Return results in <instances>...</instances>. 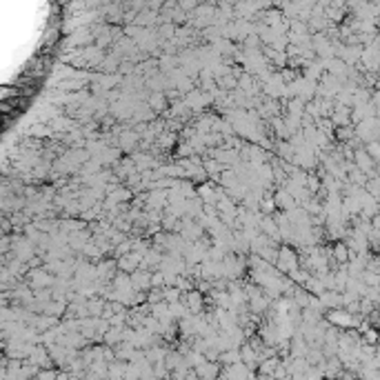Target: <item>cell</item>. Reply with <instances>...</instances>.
I'll use <instances>...</instances> for the list:
<instances>
[{
    "instance_id": "obj_8",
    "label": "cell",
    "mask_w": 380,
    "mask_h": 380,
    "mask_svg": "<svg viewBox=\"0 0 380 380\" xmlns=\"http://www.w3.org/2000/svg\"><path fill=\"white\" fill-rule=\"evenodd\" d=\"M178 154L180 156H189V154H194V149H191V147H189V142H180V145H178Z\"/></svg>"
},
{
    "instance_id": "obj_7",
    "label": "cell",
    "mask_w": 380,
    "mask_h": 380,
    "mask_svg": "<svg viewBox=\"0 0 380 380\" xmlns=\"http://www.w3.org/2000/svg\"><path fill=\"white\" fill-rule=\"evenodd\" d=\"M334 260L338 265H347V260H349V249L345 247V243H336V247H334Z\"/></svg>"
},
{
    "instance_id": "obj_4",
    "label": "cell",
    "mask_w": 380,
    "mask_h": 380,
    "mask_svg": "<svg viewBox=\"0 0 380 380\" xmlns=\"http://www.w3.org/2000/svg\"><path fill=\"white\" fill-rule=\"evenodd\" d=\"M147 107H149L151 111H165L167 96L165 93H149V98H147Z\"/></svg>"
},
{
    "instance_id": "obj_9",
    "label": "cell",
    "mask_w": 380,
    "mask_h": 380,
    "mask_svg": "<svg viewBox=\"0 0 380 380\" xmlns=\"http://www.w3.org/2000/svg\"><path fill=\"white\" fill-rule=\"evenodd\" d=\"M216 380H227V378H225V376H218V378H216Z\"/></svg>"
},
{
    "instance_id": "obj_6",
    "label": "cell",
    "mask_w": 380,
    "mask_h": 380,
    "mask_svg": "<svg viewBox=\"0 0 380 380\" xmlns=\"http://www.w3.org/2000/svg\"><path fill=\"white\" fill-rule=\"evenodd\" d=\"M236 363H240L238 349H227V352L218 354V365H225V367H229V365H236Z\"/></svg>"
},
{
    "instance_id": "obj_2",
    "label": "cell",
    "mask_w": 380,
    "mask_h": 380,
    "mask_svg": "<svg viewBox=\"0 0 380 380\" xmlns=\"http://www.w3.org/2000/svg\"><path fill=\"white\" fill-rule=\"evenodd\" d=\"M129 285H131V291H136V294L149 291L151 289V271L136 269L134 274H129Z\"/></svg>"
},
{
    "instance_id": "obj_5",
    "label": "cell",
    "mask_w": 380,
    "mask_h": 380,
    "mask_svg": "<svg viewBox=\"0 0 380 380\" xmlns=\"http://www.w3.org/2000/svg\"><path fill=\"white\" fill-rule=\"evenodd\" d=\"M278 363H280V358H278V356L267 358V360H263V363H258V372H260V376H263V378H271V374L276 372Z\"/></svg>"
},
{
    "instance_id": "obj_1",
    "label": "cell",
    "mask_w": 380,
    "mask_h": 380,
    "mask_svg": "<svg viewBox=\"0 0 380 380\" xmlns=\"http://www.w3.org/2000/svg\"><path fill=\"white\" fill-rule=\"evenodd\" d=\"M327 323L332 325V327L336 329H356L358 325H360V318L358 316H352V314H347L345 309H332V312L327 314Z\"/></svg>"
},
{
    "instance_id": "obj_3",
    "label": "cell",
    "mask_w": 380,
    "mask_h": 380,
    "mask_svg": "<svg viewBox=\"0 0 380 380\" xmlns=\"http://www.w3.org/2000/svg\"><path fill=\"white\" fill-rule=\"evenodd\" d=\"M194 374L198 376V380H216L220 376V365L218 363H202L194 369Z\"/></svg>"
}]
</instances>
